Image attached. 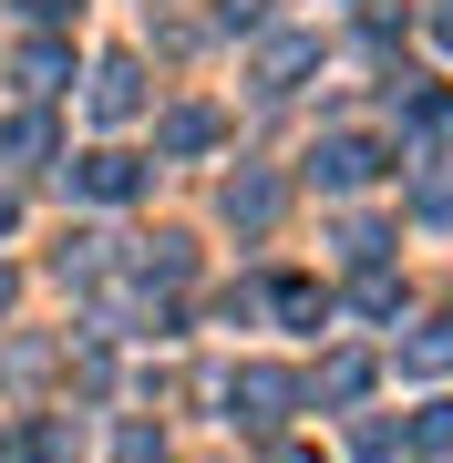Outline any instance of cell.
Returning a JSON list of instances; mask_svg holds the SVG:
<instances>
[{
	"label": "cell",
	"instance_id": "9c48e42d",
	"mask_svg": "<svg viewBox=\"0 0 453 463\" xmlns=\"http://www.w3.org/2000/svg\"><path fill=\"white\" fill-rule=\"evenodd\" d=\"M402 371H453V330H443V319H433V330L402 350Z\"/></svg>",
	"mask_w": 453,
	"mask_h": 463
},
{
	"label": "cell",
	"instance_id": "8fae6325",
	"mask_svg": "<svg viewBox=\"0 0 453 463\" xmlns=\"http://www.w3.org/2000/svg\"><path fill=\"white\" fill-rule=\"evenodd\" d=\"M412 443H422V453H453V402H433V412H422Z\"/></svg>",
	"mask_w": 453,
	"mask_h": 463
},
{
	"label": "cell",
	"instance_id": "ba28073f",
	"mask_svg": "<svg viewBox=\"0 0 453 463\" xmlns=\"http://www.w3.org/2000/svg\"><path fill=\"white\" fill-rule=\"evenodd\" d=\"M319 392H330V402H361V392H371V361H351V350H340V361L319 371Z\"/></svg>",
	"mask_w": 453,
	"mask_h": 463
},
{
	"label": "cell",
	"instance_id": "7c38bea8",
	"mask_svg": "<svg viewBox=\"0 0 453 463\" xmlns=\"http://www.w3.org/2000/svg\"><path fill=\"white\" fill-rule=\"evenodd\" d=\"M258 11H269V0H217V21H258Z\"/></svg>",
	"mask_w": 453,
	"mask_h": 463
},
{
	"label": "cell",
	"instance_id": "4fadbf2b",
	"mask_svg": "<svg viewBox=\"0 0 453 463\" xmlns=\"http://www.w3.org/2000/svg\"><path fill=\"white\" fill-rule=\"evenodd\" d=\"M278 463H319V453H309V443H278Z\"/></svg>",
	"mask_w": 453,
	"mask_h": 463
},
{
	"label": "cell",
	"instance_id": "2e32d148",
	"mask_svg": "<svg viewBox=\"0 0 453 463\" xmlns=\"http://www.w3.org/2000/svg\"><path fill=\"white\" fill-rule=\"evenodd\" d=\"M0 227H11V196H0Z\"/></svg>",
	"mask_w": 453,
	"mask_h": 463
},
{
	"label": "cell",
	"instance_id": "e0dca14e",
	"mask_svg": "<svg viewBox=\"0 0 453 463\" xmlns=\"http://www.w3.org/2000/svg\"><path fill=\"white\" fill-rule=\"evenodd\" d=\"M0 309H11V279H0Z\"/></svg>",
	"mask_w": 453,
	"mask_h": 463
},
{
	"label": "cell",
	"instance_id": "9a60e30c",
	"mask_svg": "<svg viewBox=\"0 0 453 463\" xmlns=\"http://www.w3.org/2000/svg\"><path fill=\"white\" fill-rule=\"evenodd\" d=\"M433 32H443V42H453V0H443V11H433Z\"/></svg>",
	"mask_w": 453,
	"mask_h": 463
},
{
	"label": "cell",
	"instance_id": "7a4b0ae2",
	"mask_svg": "<svg viewBox=\"0 0 453 463\" xmlns=\"http://www.w3.org/2000/svg\"><path fill=\"white\" fill-rule=\"evenodd\" d=\"M237 402H248V422H258V432H278L299 392H288V371H237Z\"/></svg>",
	"mask_w": 453,
	"mask_h": 463
},
{
	"label": "cell",
	"instance_id": "6da1fadb",
	"mask_svg": "<svg viewBox=\"0 0 453 463\" xmlns=\"http://www.w3.org/2000/svg\"><path fill=\"white\" fill-rule=\"evenodd\" d=\"M309 165H319V185H371V175H382V145H361V134H330Z\"/></svg>",
	"mask_w": 453,
	"mask_h": 463
},
{
	"label": "cell",
	"instance_id": "3957f363",
	"mask_svg": "<svg viewBox=\"0 0 453 463\" xmlns=\"http://www.w3.org/2000/svg\"><path fill=\"white\" fill-rule=\"evenodd\" d=\"M135 103H145V72H135V62L114 52V62L93 72V114H135Z\"/></svg>",
	"mask_w": 453,
	"mask_h": 463
},
{
	"label": "cell",
	"instance_id": "5b68a950",
	"mask_svg": "<svg viewBox=\"0 0 453 463\" xmlns=\"http://www.w3.org/2000/svg\"><path fill=\"white\" fill-rule=\"evenodd\" d=\"M269 206H278L269 175H237V185H227V216H237V227H269Z\"/></svg>",
	"mask_w": 453,
	"mask_h": 463
},
{
	"label": "cell",
	"instance_id": "8992f818",
	"mask_svg": "<svg viewBox=\"0 0 453 463\" xmlns=\"http://www.w3.org/2000/svg\"><path fill=\"white\" fill-rule=\"evenodd\" d=\"M83 196H103V206L135 196V165H124V155H83Z\"/></svg>",
	"mask_w": 453,
	"mask_h": 463
},
{
	"label": "cell",
	"instance_id": "30bf717a",
	"mask_svg": "<svg viewBox=\"0 0 453 463\" xmlns=\"http://www.w3.org/2000/svg\"><path fill=\"white\" fill-rule=\"evenodd\" d=\"M278 309H288V319H330V298H319L309 279H288V288H278Z\"/></svg>",
	"mask_w": 453,
	"mask_h": 463
},
{
	"label": "cell",
	"instance_id": "52a82bcc",
	"mask_svg": "<svg viewBox=\"0 0 453 463\" xmlns=\"http://www.w3.org/2000/svg\"><path fill=\"white\" fill-rule=\"evenodd\" d=\"M165 145H175V155L217 145V114H206V103H185V114H165Z\"/></svg>",
	"mask_w": 453,
	"mask_h": 463
},
{
	"label": "cell",
	"instance_id": "277c9868",
	"mask_svg": "<svg viewBox=\"0 0 453 463\" xmlns=\"http://www.w3.org/2000/svg\"><path fill=\"white\" fill-rule=\"evenodd\" d=\"M309 62H319V42H299V32H288V42H269V52H258V83H269V93H288Z\"/></svg>",
	"mask_w": 453,
	"mask_h": 463
},
{
	"label": "cell",
	"instance_id": "5bb4252c",
	"mask_svg": "<svg viewBox=\"0 0 453 463\" xmlns=\"http://www.w3.org/2000/svg\"><path fill=\"white\" fill-rule=\"evenodd\" d=\"M32 11H42V21H62V11H72V0H32Z\"/></svg>",
	"mask_w": 453,
	"mask_h": 463
}]
</instances>
